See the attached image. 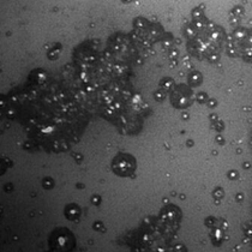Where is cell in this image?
<instances>
[{
  "mask_svg": "<svg viewBox=\"0 0 252 252\" xmlns=\"http://www.w3.org/2000/svg\"><path fill=\"white\" fill-rule=\"evenodd\" d=\"M188 48L199 60L219 58L224 42L222 29L208 20H194L185 30Z\"/></svg>",
  "mask_w": 252,
  "mask_h": 252,
  "instance_id": "1",
  "label": "cell"
},
{
  "mask_svg": "<svg viewBox=\"0 0 252 252\" xmlns=\"http://www.w3.org/2000/svg\"><path fill=\"white\" fill-rule=\"evenodd\" d=\"M227 51L233 58L252 62V29L240 28L227 40Z\"/></svg>",
  "mask_w": 252,
  "mask_h": 252,
  "instance_id": "2",
  "label": "cell"
},
{
  "mask_svg": "<svg viewBox=\"0 0 252 252\" xmlns=\"http://www.w3.org/2000/svg\"><path fill=\"white\" fill-rule=\"evenodd\" d=\"M136 168L135 158L131 155L127 154H120L118 155L113 161V171L117 174L122 175V177H126L133 173Z\"/></svg>",
  "mask_w": 252,
  "mask_h": 252,
  "instance_id": "3",
  "label": "cell"
},
{
  "mask_svg": "<svg viewBox=\"0 0 252 252\" xmlns=\"http://www.w3.org/2000/svg\"><path fill=\"white\" fill-rule=\"evenodd\" d=\"M53 243L56 249L58 250H65V249H68L70 246H72V235L66 231H59L54 233L53 237Z\"/></svg>",
  "mask_w": 252,
  "mask_h": 252,
  "instance_id": "4",
  "label": "cell"
},
{
  "mask_svg": "<svg viewBox=\"0 0 252 252\" xmlns=\"http://www.w3.org/2000/svg\"><path fill=\"white\" fill-rule=\"evenodd\" d=\"M248 235H249V238H250V240L252 242V222L250 224V228L248 229Z\"/></svg>",
  "mask_w": 252,
  "mask_h": 252,
  "instance_id": "5",
  "label": "cell"
}]
</instances>
